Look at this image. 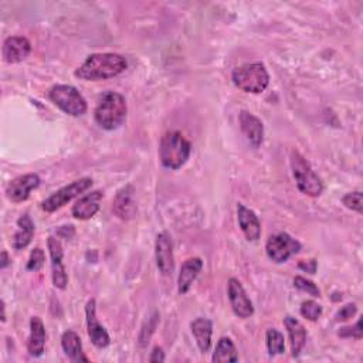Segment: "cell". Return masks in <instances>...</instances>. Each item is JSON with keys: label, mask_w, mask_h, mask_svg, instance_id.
<instances>
[{"label": "cell", "mask_w": 363, "mask_h": 363, "mask_svg": "<svg viewBox=\"0 0 363 363\" xmlns=\"http://www.w3.org/2000/svg\"><path fill=\"white\" fill-rule=\"evenodd\" d=\"M191 152V142L177 131H169L160 139L159 159L160 163L167 169H180L188 162Z\"/></svg>", "instance_id": "3"}, {"label": "cell", "mask_w": 363, "mask_h": 363, "mask_svg": "<svg viewBox=\"0 0 363 363\" xmlns=\"http://www.w3.org/2000/svg\"><path fill=\"white\" fill-rule=\"evenodd\" d=\"M239 122L247 141L254 148H260L264 141V125L261 119L249 111H242L239 115Z\"/></svg>", "instance_id": "17"}, {"label": "cell", "mask_w": 363, "mask_h": 363, "mask_svg": "<svg viewBox=\"0 0 363 363\" xmlns=\"http://www.w3.org/2000/svg\"><path fill=\"white\" fill-rule=\"evenodd\" d=\"M294 287L298 288L302 292H307L308 295H311L314 298H319L321 297V291L316 287V284H314L311 280H307V278H304L301 275L294 278Z\"/></svg>", "instance_id": "29"}, {"label": "cell", "mask_w": 363, "mask_h": 363, "mask_svg": "<svg viewBox=\"0 0 363 363\" xmlns=\"http://www.w3.org/2000/svg\"><path fill=\"white\" fill-rule=\"evenodd\" d=\"M192 333L196 339L198 347L202 353H208L212 347V333H213V323L208 318H196L192 323Z\"/></svg>", "instance_id": "22"}, {"label": "cell", "mask_w": 363, "mask_h": 363, "mask_svg": "<svg viewBox=\"0 0 363 363\" xmlns=\"http://www.w3.org/2000/svg\"><path fill=\"white\" fill-rule=\"evenodd\" d=\"M202 268H203V261L199 257L189 258L184 264H182L180 271H179V277H177V291H179V294L185 295L191 290L192 284L199 277Z\"/></svg>", "instance_id": "18"}, {"label": "cell", "mask_w": 363, "mask_h": 363, "mask_svg": "<svg viewBox=\"0 0 363 363\" xmlns=\"http://www.w3.org/2000/svg\"><path fill=\"white\" fill-rule=\"evenodd\" d=\"M155 258L156 267L162 275H172L174 271V257H173V243L167 232H160L155 242Z\"/></svg>", "instance_id": "9"}, {"label": "cell", "mask_w": 363, "mask_h": 363, "mask_svg": "<svg viewBox=\"0 0 363 363\" xmlns=\"http://www.w3.org/2000/svg\"><path fill=\"white\" fill-rule=\"evenodd\" d=\"M61 346L71 362H88V357L83 352V343L77 332L66 331L61 336Z\"/></svg>", "instance_id": "24"}, {"label": "cell", "mask_w": 363, "mask_h": 363, "mask_svg": "<svg viewBox=\"0 0 363 363\" xmlns=\"http://www.w3.org/2000/svg\"><path fill=\"white\" fill-rule=\"evenodd\" d=\"M291 169L297 188L301 194L309 198H319L323 192L321 177L314 172L311 163L297 150L291 152Z\"/></svg>", "instance_id": "4"}, {"label": "cell", "mask_w": 363, "mask_h": 363, "mask_svg": "<svg viewBox=\"0 0 363 363\" xmlns=\"http://www.w3.org/2000/svg\"><path fill=\"white\" fill-rule=\"evenodd\" d=\"M49 251L52 257V274H53V284L59 290H64L69 284V277L66 273V267L63 264V246L59 239L49 237Z\"/></svg>", "instance_id": "13"}, {"label": "cell", "mask_w": 363, "mask_h": 363, "mask_svg": "<svg viewBox=\"0 0 363 363\" xmlns=\"http://www.w3.org/2000/svg\"><path fill=\"white\" fill-rule=\"evenodd\" d=\"M32 53V44L26 37L13 36L8 37L4 43V60L9 64H18L26 60Z\"/></svg>", "instance_id": "14"}, {"label": "cell", "mask_w": 363, "mask_h": 363, "mask_svg": "<svg viewBox=\"0 0 363 363\" xmlns=\"http://www.w3.org/2000/svg\"><path fill=\"white\" fill-rule=\"evenodd\" d=\"M40 177L36 173H28L23 176H19L13 179L8 189L6 196L13 203H22L26 202L32 194V191L37 189L40 186Z\"/></svg>", "instance_id": "11"}, {"label": "cell", "mask_w": 363, "mask_h": 363, "mask_svg": "<svg viewBox=\"0 0 363 363\" xmlns=\"http://www.w3.org/2000/svg\"><path fill=\"white\" fill-rule=\"evenodd\" d=\"M212 360L215 363H225V362H239V353L236 349V345L233 343V340L229 336H223L220 338V340L218 342L216 350L213 353Z\"/></svg>", "instance_id": "25"}, {"label": "cell", "mask_w": 363, "mask_h": 363, "mask_svg": "<svg viewBox=\"0 0 363 363\" xmlns=\"http://www.w3.org/2000/svg\"><path fill=\"white\" fill-rule=\"evenodd\" d=\"M237 220L242 232L249 242H257L261 236V223L257 215L243 203L237 205Z\"/></svg>", "instance_id": "19"}, {"label": "cell", "mask_w": 363, "mask_h": 363, "mask_svg": "<svg viewBox=\"0 0 363 363\" xmlns=\"http://www.w3.org/2000/svg\"><path fill=\"white\" fill-rule=\"evenodd\" d=\"M49 98L64 114L71 117H81L88 109L85 98L73 85H54L49 93Z\"/></svg>", "instance_id": "6"}, {"label": "cell", "mask_w": 363, "mask_h": 363, "mask_svg": "<svg viewBox=\"0 0 363 363\" xmlns=\"http://www.w3.org/2000/svg\"><path fill=\"white\" fill-rule=\"evenodd\" d=\"M135 189L131 185L124 186L115 195L112 202V212L121 220H131L136 215V203L133 201Z\"/></svg>", "instance_id": "16"}, {"label": "cell", "mask_w": 363, "mask_h": 363, "mask_svg": "<svg viewBox=\"0 0 363 363\" xmlns=\"http://www.w3.org/2000/svg\"><path fill=\"white\" fill-rule=\"evenodd\" d=\"M227 295L230 301V307L233 312L239 318H250L254 314V307L251 299L249 298L244 287L237 278H230L227 284Z\"/></svg>", "instance_id": "10"}, {"label": "cell", "mask_w": 363, "mask_h": 363, "mask_svg": "<svg viewBox=\"0 0 363 363\" xmlns=\"http://www.w3.org/2000/svg\"><path fill=\"white\" fill-rule=\"evenodd\" d=\"M128 67L125 57L117 53H95L76 70V77L84 81L109 80L122 74Z\"/></svg>", "instance_id": "1"}, {"label": "cell", "mask_w": 363, "mask_h": 363, "mask_svg": "<svg viewBox=\"0 0 363 363\" xmlns=\"http://www.w3.org/2000/svg\"><path fill=\"white\" fill-rule=\"evenodd\" d=\"M298 268L302 271H307L309 274H315L316 273V261L315 260H308V261H301L298 264Z\"/></svg>", "instance_id": "34"}, {"label": "cell", "mask_w": 363, "mask_h": 363, "mask_svg": "<svg viewBox=\"0 0 363 363\" xmlns=\"http://www.w3.org/2000/svg\"><path fill=\"white\" fill-rule=\"evenodd\" d=\"M33 236H35V223H33L32 218L28 213H25L18 220V230L13 236L12 247L15 250L26 249L32 243Z\"/></svg>", "instance_id": "23"}, {"label": "cell", "mask_w": 363, "mask_h": 363, "mask_svg": "<svg viewBox=\"0 0 363 363\" xmlns=\"http://www.w3.org/2000/svg\"><path fill=\"white\" fill-rule=\"evenodd\" d=\"M338 335L340 338H355V339H362L363 336V328H362V319H357V322L353 326H345L340 328Z\"/></svg>", "instance_id": "31"}, {"label": "cell", "mask_w": 363, "mask_h": 363, "mask_svg": "<svg viewBox=\"0 0 363 363\" xmlns=\"http://www.w3.org/2000/svg\"><path fill=\"white\" fill-rule=\"evenodd\" d=\"M233 84L250 94H261L270 84V76L263 63H251L237 67L232 74Z\"/></svg>", "instance_id": "5"}, {"label": "cell", "mask_w": 363, "mask_h": 363, "mask_svg": "<svg viewBox=\"0 0 363 363\" xmlns=\"http://www.w3.org/2000/svg\"><path fill=\"white\" fill-rule=\"evenodd\" d=\"M2 312H4V315H2V321L5 322V321H6V305H5V301H2Z\"/></svg>", "instance_id": "36"}, {"label": "cell", "mask_w": 363, "mask_h": 363, "mask_svg": "<svg viewBox=\"0 0 363 363\" xmlns=\"http://www.w3.org/2000/svg\"><path fill=\"white\" fill-rule=\"evenodd\" d=\"M362 201H363V195L360 191H356V192H350L347 195H345L342 198V203L346 209L352 210V212H356L359 215H362L363 212V205H362Z\"/></svg>", "instance_id": "28"}, {"label": "cell", "mask_w": 363, "mask_h": 363, "mask_svg": "<svg viewBox=\"0 0 363 363\" xmlns=\"http://www.w3.org/2000/svg\"><path fill=\"white\" fill-rule=\"evenodd\" d=\"M128 114V105L124 95L109 91L104 94L98 102L94 118L95 122L105 131H115L124 125Z\"/></svg>", "instance_id": "2"}, {"label": "cell", "mask_w": 363, "mask_h": 363, "mask_svg": "<svg viewBox=\"0 0 363 363\" xmlns=\"http://www.w3.org/2000/svg\"><path fill=\"white\" fill-rule=\"evenodd\" d=\"M266 342H267V350L270 356L282 355L285 352V339L278 329L270 328L266 333Z\"/></svg>", "instance_id": "26"}, {"label": "cell", "mask_w": 363, "mask_h": 363, "mask_svg": "<svg viewBox=\"0 0 363 363\" xmlns=\"http://www.w3.org/2000/svg\"><path fill=\"white\" fill-rule=\"evenodd\" d=\"M9 261H11L9 260V254H8V251L4 250L2 251V258H0V268H2V270L6 268L9 266Z\"/></svg>", "instance_id": "35"}, {"label": "cell", "mask_w": 363, "mask_h": 363, "mask_svg": "<svg viewBox=\"0 0 363 363\" xmlns=\"http://www.w3.org/2000/svg\"><path fill=\"white\" fill-rule=\"evenodd\" d=\"M85 316H87V329H88V336L91 342L100 347L104 349L111 343V338L107 332V329L98 322L97 318V302L95 299H90L85 305Z\"/></svg>", "instance_id": "12"}, {"label": "cell", "mask_w": 363, "mask_h": 363, "mask_svg": "<svg viewBox=\"0 0 363 363\" xmlns=\"http://www.w3.org/2000/svg\"><path fill=\"white\" fill-rule=\"evenodd\" d=\"M102 198H104V194L101 191H94L91 194L84 195L73 205V209H71L73 218L77 220L93 219L100 212Z\"/></svg>", "instance_id": "15"}, {"label": "cell", "mask_w": 363, "mask_h": 363, "mask_svg": "<svg viewBox=\"0 0 363 363\" xmlns=\"http://www.w3.org/2000/svg\"><path fill=\"white\" fill-rule=\"evenodd\" d=\"M44 261H46V254L44 251L40 249V247H36L32 253H30V257H29V261H28V271H40L44 266Z\"/></svg>", "instance_id": "30"}, {"label": "cell", "mask_w": 363, "mask_h": 363, "mask_svg": "<svg viewBox=\"0 0 363 363\" xmlns=\"http://www.w3.org/2000/svg\"><path fill=\"white\" fill-rule=\"evenodd\" d=\"M356 311H357V308H356L355 304H346V305H343V307L336 312L335 321H336V322H345V321L350 319L352 316H355Z\"/></svg>", "instance_id": "32"}, {"label": "cell", "mask_w": 363, "mask_h": 363, "mask_svg": "<svg viewBox=\"0 0 363 363\" xmlns=\"http://www.w3.org/2000/svg\"><path fill=\"white\" fill-rule=\"evenodd\" d=\"M284 325H285L288 336H290L292 356L298 357L307 342V329L297 318L290 316V315L284 318Z\"/></svg>", "instance_id": "21"}, {"label": "cell", "mask_w": 363, "mask_h": 363, "mask_svg": "<svg viewBox=\"0 0 363 363\" xmlns=\"http://www.w3.org/2000/svg\"><path fill=\"white\" fill-rule=\"evenodd\" d=\"M149 362L152 363H162L165 362V352L160 346H155L153 350L150 352V356H149Z\"/></svg>", "instance_id": "33"}, {"label": "cell", "mask_w": 363, "mask_h": 363, "mask_svg": "<svg viewBox=\"0 0 363 363\" xmlns=\"http://www.w3.org/2000/svg\"><path fill=\"white\" fill-rule=\"evenodd\" d=\"M46 347V328L39 316L30 319V336L28 340V350L30 356L40 357Z\"/></svg>", "instance_id": "20"}, {"label": "cell", "mask_w": 363, "mask_h": 363, "mask_svg": "<svg viewBox=\"0 0 363 363\" xmlns=\"http://www.w3.org/2000/svg\"><path fill=\"white\" fill-rule=\"evenodd\" d=\"M299 250L301 243L287 233H278L271 236L266 244V253L268 258L275 264H282L288 261L290 257L298 254Z\"/></svg>", "instance_id": "8"}, {"label": "cell", "mask_w": 363, "mask_h": 363, "mask_svg": "<svg viewBox=\"0 0 363 363\" xmlns=\"http://www.w3.org/2000/svg\"><path fill=\"white\" fill-rule=\"evenodd\" d=\"M299 312H301V315H302L305 319H308V321H311V322H315V321H318V319L321 318V315H322V307H321L318 302H315V301H312V299H308V301H304V302L301 304Z\"/></svg>", "instance_id": "27"}, {"label": "cell", "mask_w": 363, "mask_h": 363, "mask_svg": "<svg viewBox=\"0 0 363 363\" xmlns=\"http://www.w3.org/2000/svg\"><path fill=\"white\" fill-rule=\"evenodd\" d=\"M93 186V179L90 177H81L78 180H74L73 184L59 189L52 196H49L43 203L42 209L47 213H54L59 209L64 208L67 203H70L73 199L78 198L84 192H87Z\"/></svg>", "instance_id": "7"}]
</instances>
